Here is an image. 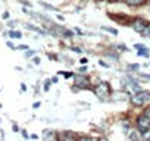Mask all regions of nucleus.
<instances>
[{
	"label": "nucleus",
	"mask_w": 150,
	"mask_h": 141,
	"mask_svg": "<svg viewBox=\"0 0 150 141\" xmlns=\"http://www.w3.org/2000/svg\"><path fill=\"white\" fill-rule=\"evenodd\" d=\"M149 102H150V93L149 91H141L140 90L138 93H135L131 97V103L134 106H143V104H146Z\"/></svg>",
	"instance_id": "obj_1"
},
{
	"label": "nucleus",
	"mask_w": 150,
	"mask_h": 141,
	"mask_svg": "<svg viewBox=\"0 0 150 141\" xmlns=\"http://www.w3.org/2000/svg\"><path fill=\"white\" fill-rule=\"evenodd\" d=\"M109 93H110V87H109L108 82H100V84H97L96 88H94V94H96L99 99H105V97H108Z\"/></svg>",
	"instance_id": "obj_2"
},
{
	"label": "nucleus",
	"mask_w": 150,
	"mask_h": 141,
	"mask_svg": "<svg viewBox=\"0 0 150 141\" xmlns=\"http://www.w3.org/2000/svg\"><path fill=\"white\" fill-rule=\"evenodd\" d=\"M137 128H138L140 132H144V131L150 129V116H147L146 113L141 115V116H138V119H137Z\"/></svg>",
	"instance_id": "obj_3"
},
{
	"label": "nucleus",
	"mask_w": 150,
	"mask_h": 141,
	"mask_svg": "<svg viewBox=\"0 0 150 141\" xmlns=\"http://www.w3.org/2000/svg\"><path fill=\"white\" fill-rule=\"evenodd\" d=\"M75 81V87L77 88H81V90H86V88H88L90 87V81H88V78H86V77H81V75H77L74 78Z\"/></svg>",
	"instance_id": "obj_4"
},
{
	"label": "nucleus",
	"mask_w": 150,
	"mask_h": 141,
	"mask_svg": "<svg viewBox=\"0 0 150 141\" xmlns=\"http://www.w3.org/2000/svg\"><path fill=\"white\" fill-rule=\"evenodd\" d=\"M146 25H147V24H146V21H143V19H135V21L131 24V27L134 28V31H135V32H140V34H143Z\"/></svg>",
	"instance_id": "obj_5"
},
{
	"label": "nucleus",
	"mask_w": 150,
	"mask_h": 141,
	"mask_svg": "<svg viewBox=\"0 0 150 141\" xmlns=\"http://www.w3.org/2000/svg\"><path fill=\"white\" fill-rule=\"evenodd\" d=\"M140 137H141V132L140 131H134L129 134V141H140Z\"/></svg>",
	"instance_id": "obj_6"
},
{
	"label": "nucleus",
	"mask_w": 150,
	"mask_h": 141,
	"mask_svg": "<svg viewBox=\"0 0 150 141\" xmlns=\"http://www.w3.org/2000/svg\"><path fill=\"white\" fill-rule=\"evenodd\" d=\"M125 2H127V5H129V6H140V5L144 3V0H125Z\"/></svg>",
	"instance_id": "obj_7"
},
{
	"label": "nucleus",
	"mask_w": 150,
	"mask_h": 141,
	"mask_svg": "<svg viewBox=\"0 0 150 141\" xmlns=\"http://www.w3.org/2000/svg\"><path fill=\"white\" fill-rule=\"evenodd\" d=\"M102 30L106 31V32H110L112 35H118V30H115V28H110V27H102Z\"/></svg>",
	"instance_id": "obj_8"
},
{
	"label": "nucleus",
	"mask_w": 150,
	"mask_h": 141,
	"mask_svg": "<svg viewBox=\"0 0 150 141\" xmlns=\"http://www.w3.org/2000/svg\"><path fill=\"white\" fill-rule=\"evenodd\" d=\"M141 137H143V140H144V141H150V129H147V131L141 132Z\"/></svg>",
	"instance_id": "obj_9"
},
{
	"label": "nucleus",
	"mask_w": 150,
	"mask_h": 141,
	"mask_svg": "<svg viewBox=\"0 0 150 141\" xmlns=\"http://www.w3.org/2000/svg\"><path fill=\"white\" fill-rule=\"evenodd\" d=\"M9 35H11L12 38H21V37H22V34H21L19 31H11Z\"/></svg>",
	"instance_id": "obj_10"
},
{
	"label": "nucleus",
	"mask_w": 150,
	"mask_h": 141,
	"mask_svg": "<svg viewBox=\"0 0 150 141\" xmlns=\"http://www.w3.org/2000/svg\"><path fill=\"white\" fill-rule=\"evenodd\" d=\"M143 35H144V37H150V24L146 25V28H144V31H143Z\"/></svg>",
	"instance_id": "obj_11"
},
{
	"label": "nucleus",
	"mask_w": 150,
	"mask_h": 141,
	"mask_svg": "<svg viewBox=\"0 0 150 141\" xmlns=\"http://www.w3.org/2000/svg\"><path fill=\"white\" fill-rule=\"evenodd\" d=\"M137 51H138V56H149V50L147 49H140Z\"/></svg>",
	"instance_id": "obj_12"
},
{
	"label": "nucleus",
	"mask_w": 150,
	"mask_h": 141,
	"mask_svg": "<svg viewBox=\"0 0 150 141\" xmlns=\"http://www.w3.org/2000/svg\"><path fill=\"white\" fill-rule=\"evenodd\" d=\"M60 138H62L60 141H75V140H74V138H72L71 135H68V134H65V135H62Z\"/></svg>",
	"instance_id": "obj_13"
},
{
	"label": "nucleus",
	"mask_w": 150,
	"mask_h": 141,
	"mask_svg": "<svg viewBox=\"0 0 150 141\" xmlns=\"http://www.w3.org/2000/svg\"><path fill=\"white\" fill-rule=\"evenodd\" d=\"M138 68H140V65L134 63V65H128V68H127V69H128V70H137Z\"/></svg>",
	"instance_id": "obj_14"
},
{
	"label": "nucleus",
	"mask_w": 150,
	"mask_h": 141,
	"mask_svg": "<svg viewBox=\"0 0 150 141\" xmlns=\"http://www.w3.org/2000/svg\"><path fill=\"white\" fill-rule=\"evenodd\" d=\"M60 74H62L65 78H71V77H74V74H72V72H60Z\"/></svg>",
	"instance_id": "obj_15"
},
{
	"label": "nucleus",
	"mask_w": 150,
	"mask_h": 141,
	"mask_svg": "<svg viewBox=\"0 0 150 141\" xmlns=\"http://www.w3.org/2000/svg\"><path fill=\"white\" fill-rule=\"evenodd\" d=\"M134 47H135V50H140V49H144V44H134Z\"/></svg>",
	"instance_id": "obj_16"
},
{
	"label": "nucleus",
	"mask_w": 150,
	"mask_h": 141,
	"mask_svg": "<svg viewBox=\"0 0 150 141\" xmlns=\"http://www.w3.org/2000/svg\"><path fill=\"white\" fill-rule=\"evenodd\" d=\"M65 37H72L74 34H72V31H65V34H63Z\"/></svg>",
	"instance_id": "obj_17"
},
{
	"label": "nucleus",
	"mask_w": 150,
	"mask_h": 141,
	"mask_svg": "<svg viewBox=\"0 0 150 141\" xmlns=\"http://www.w3.org/2000/svg\"><path fill=\"white\" fill-rule=\"evenodd\" d=\"M99 63H100V65H102V66H105V68H109V65H108V63H106V62H105V60H100V62H99Z\"/></svg>",
	"instance_id": "obj_18"
},
{
	"label": "nucleus",
	"mask_w": 150,
	"mask_h": 141,
	"mask_svg": "<svg viewBox=\"0 0 150 141\" xmlns=\"http://www.w3.org/2000/svg\"><path fill=\"white\" fill-rule=\"evenodd\" d=\"M140 78H146V80H150V75H146V74H141Z\"/></svg>",
	"instance_id": "obj_19"
},
{
	"label": "nucleus",
	"mask_w": 150,
	"mask_h": 141,
	"mask_svg": "<svg viewBox=\"0 0 150 141\" xmlns=\"http://www.w3.org/2000/svg\"><path fill=\"white\" fill-rule=\"evenodd\" d=\"M71 50H74V51H77V53H81V49H77V47H71Z\"/></svg>",
	"instance_id": "obj_20"
},
{
	"label": "nucleus",
	"mask_w": 150,
	"mask_h": 141,
	"mask_svg": "<svg viewBox=\"0 0 150 141\" xmlns=\"http://www.w3.org/2000/svg\"><path fill=\"white\" fill-rule=\"evenodd\" d=\"M80 141H91V138H88V137H83Z\"/></svg>",
	"instance_id": "obj_21"
},
{
	"label": "nucleus",
	"mask_w": 150,
	"mask_h": 141,
	"mask_svg": "<svg viewBox=\"0 0 150 141\" xmlns=\"http://www.w3.org/2000/svg\"><path fill=\"white\" fill-rule=\"evenodd\" d=\"M86 70H87V68H86V66H83V68L80 69V72H83V74H84V72H86Z\"/></svg>",
	"instance_id": "obj_22"
},
{
	"label": "nucleus",
	"mask_w": 150,
	"mask_h": 141,
	"mask_svg": "<svg viewBox=\"0 0 150 141\" xmlns=\"http://www.w3.org/2000/svg\"><path fill=\"white\" fill-rule=\"evenodd\" d=\"M49 87H50V84H49V82H46V84H44V90H49Z\"/></svg>",
	"instance_id": "obj_23"
},
{
	"label": "nucleus",
	"mask_w": 150,
	"mask_h": 141,
	"mask_svg": "<svg viewBox=\"0 0 150 141\" xmlns=\"http://www.w3.org/2000/svg\"><path fill=\"white\" fill-rule=\"evenodd\" d=\"M3 18H5V19H6V18H9V13H8V12H5V13H3Z\"/></svg>",
	"instance_id": "obj_24"
},
{
	"label": "nucleus",
	"mask_w": 150,
	"mask_h": 141,
	"mask_svg": "<svg viewBox=\"0 0 150 141\" xmlns=\"http://www.w3.org/2000/svg\"><path fill=\"white\" fill-rule=\"evenodd\" d=\"M97 141H106V140H103V138H99V140H97Z\"/></svg>",
	"instance_id": "obj_25"
},
{
	"label": "nucleus",
	"mask_w": 150,
	"mask_h": 141,
	"mask_svg": "<svg viewBox=\"0 0 150 141\" xmlns=\"http://www.w3.org/2000/svg\"><path fill=\"white\" fill-rule=\"evenodd\" d=\"M149 2H150V0H149Z\"/></svg>",
	"instance_id": "obj_26"
}]
</instances>
